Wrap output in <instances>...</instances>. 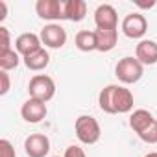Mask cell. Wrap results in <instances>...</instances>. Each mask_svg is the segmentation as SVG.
Segmentation results:
<instances>
[{"mask_svg": "<svg viewBox=\"0 0 157 157\" xmlns=\"http://www.w3.org/2000/svg\"><path fill=\"white\" fill-rule=\"evenodd\" d=\"M100 109L109 115H124L133 109V94L122 85H107L98 96Z\"/></svg>", "mask_w": 157, "mask_h": 157, "instance_id": "6da1fadb", "label": "cell"}, {"mask_svg": "<svg viewBox=\"0 0 157 157\" xmlns=\"http://www.w3.org/2000/svg\"><path fill=\"white\" fill-rule=\"evenodd\" d=\"M74 129H76V137L82 144H96L100 140V135H102V129H100V124L94 117H89V115H82L76 118V124H74Z\"/></svg>", "mask_w": 157, "mask_h": 157, "instance_id": "7a4b0ae2", "label": "cell"}, {"mask_svg": "<svg viewBox=\"0 0 157 157\" xmlns=\"http://www.w3.org/2000/svg\"><path fill=\"white\" fill-rule=\"evenodd\" d=\"M115 74H117V78L122 83L131 85V83H137L142 78L144 65L137 57H122L117 63V67H115Z\"/></svg>", "mask_w": 157, "mask_h": 157, "instance_id": "3957f363", "label": "cell"}, {"mask_svg": "<svg viewBox=\"0 0 157 157\" xmlns=\"http://www.w3.org/2000/svg\"><path fill=\"white\" fill-rule=\"evenodd\" d=\"M28 93H30V98L41 100V102L46 104L56 94V82L52 80L50 76H46V74H35L30 80Z\"/></svg>", "mask_w": 157, "mask_h": 157, "instance_id": "277c9868", "label": "cell"}, {"mask_svg": "<svg viewBox=\"0 0 157 157\" xmlns=\"http://www.w3.org/2000/svg\"><path fill=\"white\" fill-rule=\"evenodd\" d=\"M148 30V21L142 13H129L122 21V32L129 39H140Z\"/></svg>", "mask_w": 157, "mask_h": 157, "instance_id": "5b68a950", "label": "cell"}, {"mask_svg": "<svg viewBox=\"0 0 157 157\" xmlns=\"http://www.w3.org/2000/svg\"><path fill=\"white\" fill-rule=\"evenodd\" d=\"M24 151L28 157H46L50 151V139L43 133H32L24 140Z\"/></svg>", "mask_w": 157, "mask_h": 157, "instance_id": "8992f818", "label": "cell"}, {"mask_svg": "<svg viewBox=\"0 0 157 157\" xmlns=\"http://www.w3.org/2000/svg\"><path fill=\"white\" fill-rule=\"evenodd\" d=\"M41 41L48 48H63L67 43V32L59 24H46L41 30Z\"/></svg>", "mask_w": 157, "mask_h": 157, "instance_id": "52a82bcc", "label": "cell"}, {"mask_svg": "<svg viewBox=\"0 0 157 157\" xmlns=\"http://www.w3.org/2000/svg\"><path fill=\"white\" fill-rule=\"evenodd\" d=\"M94 22L98 30H117L118 26V15L117 10L111 4H102L94 11Z\"/></svg>", "mask_w": 157, "mask_h": 157, "instance_id": "ba28073f", "label": "cell"}, {"mask_svg": "<svg viewBox=\"0 0 157 157\" xmlns=\"http://www.w3.org/2000/svg\"><path fill=\"white\" fill-rule=\"evenodd\" d=\"M48 109H46V104L41 102V100H35V98H28L22 107H21V117L30 122V124H37L41 122L44 117H46Z\"/></svg>", "mask_w": 157, "mask_h": 157, "instance_id": "9c48e42d", "label": "cell"}, {"mask_svg": "<svg viewBox=\"0 0 157 157\" xmlns=\"http://www.w3.org/2000/svg\"><path fill=\"white\" fill-rule=\"evenodd\" d=\"M35 11L44 21H63V0H37Z\"/></svg>", "mask_w": 157, "mask_h": 157, "instance_id": "30bf717a", "label": "cell"}, {"mask_svg": "<svg viewBox=\"0 0 157 157\" xmlns=\"http://www.w3.org/2000/svg\"><path fill=\"white\" fill-rule=\"evenodd\" d=\"M43 48V41H41V35L37 33H32V32H26L22 35L17 37L15 41V50L22 56V57H28L30 54L37 52Z\"/></svg>", "mask_w": 157, "mask_h": 157, "instance_id": "8fae6325", "label": "cell"}, {"mask_svg": "<svg viewBox=\"0 0 157 157\" xmlns=\"http://www.w3.org/2000/svg\"><path fill=\"white\" fill-rule=\"evenodd\" d=\"M87 15V4L83 0H63V21L80 22Z\"/></svg>", "mask_w": 157, "mask_h": 157, "instance_id": "7c38bea8", "label": "cell"}, {"mask_svg": "<svg viewBox=\"0 0 157 157\" xmlns=\"http://www.w3.org/2000/svg\"><path fill=\"white\" fill-rule=\"evenodd\" d=\"M135 57L142 65H155L157 63V43L150 39L140 41L135 48Z\"/></svg>", "mask_w": 157, "mask_h": 157, "instance_id": "4fadbf2b", "label": "cell"}, {"mask_svg": "<svg viewBox=\"0 0 157 157\" xmlns=\"http://www.w3.org/2000/svg\"><path fill=\"white\" fill-rule=\"evenodd\" d=\"M153 115L150 113V111H146V109H137V111H133L131 113V117H129V126H131V129L137 133V135H140L142 131H146L151 124H153Z\"/></svg>", "mask_w": 157, "mask_h": 157, "instance_id": "5bb4252c", "label": "cell"}, {"mask_svg": "<svg viewBox=\"0 0 157 157\" xmlns=\"http://www.w3.org/2000/svg\"><path fill=\"white\" fill-rule=\"evenodd\" d=\"M96 50L111 52L118 43V30H96Z\"/></svg>", "mask_w": 157, "mask_h": 157, "instance_id": "9a60e30c", "label": "cell"}, {"mask_svg": "<svg viewBox=\"0 0 157 157\" xmlns=\"http://www.w3.org/2000/svg\"><path fill=\"white\" fill-rule=\"evenodd\" d=\"M22 61H24L26 68L37 72V70H43V68L48 67V63H50V56H48V52H46L44 48H41V50L30 54L28 57H22Z\"/></svg>", "mask_w": 157, "mask_h": 157, "instance_id": "2e32d148", "label": "cell"}, {"mask_svg": "<svg viewBox=\"0 0 157 157\" xmlns=\"http://www.w3.org/2000/svg\"><path fill=\"white\" fill-rule=\"evenodd\" d=\"M74 43H76L78 50H82V52H93V50H96V33L89 32V30H82V32L76 33Z\"/></svg>", "mask_w": 157, "mask_h": 157, "instance_id": "e0dca14e", "label": "cell"}, {"mask_svg": "<svg viewBox=\"0 0 157 157\" xmlns=\"http://www.w3.org/2000/svg\"><path fill=\"white\" fill-rule=\"evenodd\" d=\"M21 54L17 50H10L6 54H0V70H11V68H17L19 63H21Z\"/></svg>", "mask_w": 157, "mask_h": 157, "instance_id": "ac0fdd59", "label": "cell"}, {"mask_svg": "<svg viewBox=\"0 0 157 157\" xmlns=\"http://www.w3.org/2000/svg\"><path fill=\"white\" fill-rule=\"evenodd\" d=\"M139 137H140L144 142H148V144H155V142H157V120H153V124H151L146 131H142Z\"/></svg>", "mask_w": 157, "mask_h": 157, "instance_id": "d6986e66", "label": "cell"}, {"mask_svg": "<svg viewBox=\"0 0 157 157\" xmlns=\"http://www.w3.org/2000/svg\"><path fill=\"white\" fill-rule=\"evenodd\" d=\"M0 157H17L15 148H13V144H11L8 139H2V140H0Z\"/></svg>", "mask_w": 157, "mask_h": 157, "instance_id": "ffe728a7", "label": "cell"}, {"mask_svg": "<svg viewBox=\"0 0 157 157\" xmlns=\"http://www.w3.org/2000/svg\"><path fill=\"white\" fill-rule=\"evenodd\" d=\"M0 37H2V46H0V54H6L11 50V43H10V30L0 26Z\"/></svg>", "mask_w": 157, "mask_h": 157, "instance_id": "44dd1931", "label": "cell"}, {"mask_svg": "<svg viewBox=\"0 0 157 157\" xmlns=\"http://www.w3.org/2000/svg\"><path fill=\"white\" fill-rule=\"evenodd\" d=\"M63 157H87V155H85L83 148L72 144V146H68V148L65 150V155H63Z\"/></svg>", "mask_w": 157, "mask_h": 157, "instance_id": "7402d4cb", "label": "cell"}, {"mask_svg": "<svg viewBox=\"0 0 157 157\" xmlns=\"http://www.w3.org/2000/svg\"><path fill=\"white\" fill-rule=\"evenodd\" d=\"M0 94H8V91H10V74L6 72V70H0Z\"/></svg>", "mask_w": 157, "mask_h": 157, "instance_id": "603a6c76", "label": "cell"}, {"mask_svg": "<svg viewBox=\"0 0 157 157\" xmlns=\"http://www.w3.org/2000/svg\"><path fill=\"white\" fill-rule=\"evenodd\" d=\"M8 17V4L4 0H0V21H4Z\"/></svg>", "mask_w": 157, "mask_h": 157, "instance_id": "cb8c5ba5", "label": "cell"}, {"mask_svg": "<svg viewBox=\"0 0 157 157\" xmlns=\"http://www.w3.org/2000/svg\"><path fill=\"white\" fill-rule=\"evenodd\" d=\"M139 8H142V10H150V8H153L155 6V0H151V2H135Z\"/></svg>", "mask_w": 157, "mask_h": 157, "instance_id": "d4e9b609", "label": "cell"}, {"mask_svg": "<svg viewBox=\"0 0 157 157\" xmlns=\"http://www.w3.org/2000/svg\"><path fill=\"white\" fill-rule=\"evenodd\" d=\"M144 157H157V151H151V153H146Z\"/></svg>", "mask_w": 157, "mask_h": 157, "instance_id": "484cf974", "label": "cell"}, {"mask_svg": "<svg viewBox=\"0 0 157 157\" xmlns=\"http://www.w3.org/2000/svg\"><path fill=\"white\" fill-rule=\"evenodd\" d=\"M56 157H59V155H56Z\"/></svg>", "mask_w": 157, "mask_h": 157, "instance_id": "4316f807", "label": "cell"}]
</instances>
